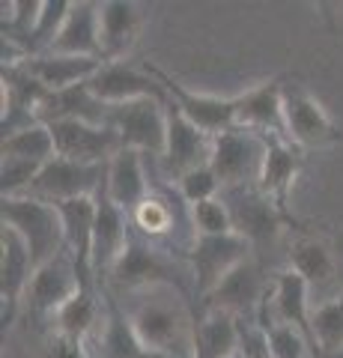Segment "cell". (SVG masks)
<instances>
[{"label": "cell", "mask_w": 343, "mask_h": 358, "mask_svg": "<svg viewBox=\"0 0 343 358\" xmlns=\"http://www.w3.org/2000/svg\"><path fill=\"white\" fill-rule=\"evenodd\" d=\"M105 313L96 331L84 341L90 358H161L138 338L135 326L129 320V310L119 308L114 293L105 289Z\"/></svg>", "instance_id": "13"}, {"label": "cell", "mask_w": 343, "mask_h": 358, "mask_svg": "<svg viewBox=\"0 0 343 358\" xmlns=\"http://www.w3.org/2000/svg\"><path fill=\"white\" fill-rule=\"evenodd\" d=\"M236 102V126L265 134V138H286L284 126V84L278 78L245 90Z\"/></svg>", "instance_id": "20"}, {"label": "cell", "mask_w": 343, "mask_h": 358, "mask_svg": "<svg viewBox=\"0 0 343 358\" xmlns=\"http://www.w3.org/2000/svg\"><path fill=\"white\" fill-rule=\"evenodd\" d=\"M108 114L110 105L96 99L87 81L69 90H60V93H48L45 102L39 105V122H45V126L60 120H81V122H93V126H108Z\"/></svg>", "instance_id": "27"}, {"label": "cell", "mask_w": 343, "mask_h": 358, "mask_svg": "<svg viewBox=\"0 0 343 358\" xmlns=\"http://www.w3.org/2000/svg\"><path fill=\"white\" fill-rule=\"evenodd\" d=\"M156 81L161 84L164 96H168V105L173 110H180V114L194 122L200 131H206L209 138H218V134H224L230 129H236V102L233 99H221V96H206V93H191V90H185L180 81H173L168 72L156 69V66H143Z\"/></svg>", "instance_id": "7"}, {"label": "cell", "mask_w": 343, "mask_h": 358, "mask_svg": "<svg viewBox=\"0 0 343 358\" xmlns=\"http://www.w3.org/2000/svg\"><path fill=\"white\" fill-rule=\"evenodd\" d=\"M108 126L119 134L123 147L161 159L168 147V102L138 99L126 105H110Z\"/></svg>", "instance_id": "4"}, {"label": "cell", "mask_w": 343, "mask_h": 358, "mask_svg": "<svg viewBox=\"0 0 343 358\" xmlns=\"http://www.w3.org/2000/svg\"><path fill=\"white\" fill-rule=\"evenodd\" d=\"M63 218V236H66V254L78 268V278L87 289H96L93 275V230H96V197H78L54 203Z\"/></svg>", "instance_id": "16"}, {"label": "cell", "mask_w": 343, "mask_h": 358, "mask_svg": "<svg viewBox=\"0 0 343 358\" xmlns=\"http://www.w3.org/2000/svg\"><path fill=\"white\" fill-rule=\"evenodd\" d=\"M0 218L3 227H9L15 236L27 245L33 263L45 266L54 257L66 251V236H63V218L60 209L39 197H3L0 200Z\"/></svg>", "instance_id": "2"}, {"label": "cell", "mask_w": 343, "mask_h": 358, "mask_svg": "<svg viewBox=\"0 0 343 358\" xmlns=\"http://www.w3.org/2000/svg\"><path fill=\"white\" fill-rule=\"evenodd\" d=\"M212 141L206 131H200L194 122H188L180 110L168 105V147L161 155V171L170 179H180L194 167H203L212 162Z\"/></svg>", "instance_id": "15"}, {"label": "cell", "mask_w": 343, "mask_h": 358, "mask_svg": "<svg viewBox=\"0 0 343 358\" xmlns=\"http://www.w3.org/2000/svg\"><path fill=\"white\" fill-rule=\"evenodd\" d=\"M54 150L60 159L78 162V164H108L123 150V141L110 126H93L81 120H60L51 122Z\"/></svg>", "instance_id": "11"}, {"label": "cell", "mask_w": 343, "mask_h": 358, "mask_svg": "<svg viewBox=\"0 0 343 358\" xmlns=\"http://www.w3.org/2000/svg\"><path fill=\"white\" fill-rule=\"evenodd\" d=\"M191 215V230H194V239L197 236H227L233 233V221H230V209L221 197L215 200H203L188 209Z\"/></svg>", "instance_id": "35"}, {"label": "cell", "mask_w": 343, "mask_h": 358, "mask_svg": "<svg viewBox=\"0 0 343 358\" xmlns=\"http://www.w3.org/2000/svg\"><path fill=\"white\" fill-rule=\"evenodd\" d=\"M131 227H135V233H140L143 239H152V242L161 236H170L176 227V212L170 206V197L149 194L131 212Z\"/></svg>", "instance_id": "32"}, {"label": "cell", "mask_w": 343, "mask_h": 358, "mask_svg": "<svg viewBox=\"0 0 343 358\" xmlns=\"http://www.w3.org/2000/svg\"><path fill=\"white\" fill-rule=\"evenodd\" d=\"M51 54H69V57H93L105 60L102 36H98V3H72V13L66 18L60 36L48 48Z\"/></svg>", "instance_id": "24"}, {"label": "cell", "mask_w": 343, "mask_h": 358, "mask_svg": "<svg viewBox=\"0 0 343 358\" xmlns=\"http://www.w3.org/2000/svg\"><path fill=\"white\" fill-rule=\"evenodd\" d=\"M265 331V341H269V352L272 358H319V352L314 350V343L305 338L298 329L286 326V322H263L260 326Z\"/></svg>", "instance_id": "34"}, {"label": "cell", "mask_w": 343, "mask_h": 358, "mask_svg": "<svg viewBox=\"0 0 343 358\" xmlns=\"http://www.w3.org/2000/svg\"><path fill=\"white\" fill-rule=\"evenodd\" d=\"M87 87L93 90L96 99H102L105 105H126V102H138V99H161L168 102L161 84L152 78L147 69H131L123 60L119 63H102Z\"/></svg>", "instance_id": "19"}, {"label": "cell", "mask_w": 343, "mask_h": 358, "mask_svg": "<svg viewBox=\"0 0 343 358\" xmlns=\"http://www.w3.org/2000/svg\"><path fill=\"white\" fill-rule=\"evenodd\" d=\"M147 155L138 150L123 147L114 159L108 162V176H105V194L131 218L143 200L152 194L149 176H147Z\"/></svg>", "instance_id": "21"}, {"label": "cell", "mask_w": 343, "mask_h": 358, "mask_svg": "<svg viewBox=\"0 0 343 358\" xmlns=\"http://www.w3.org/2000/svg\"><path fill=\"white\" fill-rule=\"evenodd\" d=\"M311 326H314V341H316L319 355L337 358L343 352V296L316 305Z\"/></svg>", "instance_id": "31"}, {"label": "cell", "mask_w": 343, "mask_h": 358, "mask_svg": "<svg viewBox=\"0 0 343 358\" xmlns=\"http://www.w3.org/2000/svg\"><path fill=\"white\" fill-rule=\"evenodd\" d=\"M131 236V218L102 192L96 194V230H93V275L96 287H105L110 268L123 257Z\"/></svg>", "instance_id": "14"}, {"label": "cell", "mask_w": 343, "mask_h": 358, "mask_svg": "<svg viewBox=\"0 0 343 358\" xmlns=\"http://www.w3.org/2000/svg\"><path fill=\"white\" fill-rule=\"evenodd\" d=\"M284 126H286V141L295 143L298 150L331 147V143L340 141L335 120L298 84H284Z\"/></svg>", "instance_id": "10"}, {"label": "cell", "mask_w": 343, "mask_h": 358, "mask_svg": "<svg viewBox=\"0 0 343 358\" xmlns=\"http://www.w3.org/2000/svg\"><path fill=\"white\" fill-rule=\"evenodd\" d=\"M302 167V150L290 143L286 138H269L265 147V162L260 171L257 188L286 215V203H290V188ZM290 218V215H286Z\"/></svg>", "instance_id": "23"}, {"label": "cell", "mask_w": 343, "mask_h": 358, "mask_svg": "<svg viewBox=\"0 0 343 358\" xmlns=\"http://www.w3.org/2000/svg\"><path fill=\"white\" fill-rule=\"evenodd\" d=\"M265 296H269V287L263 281L257 260L251 257V260L239 263L233 272L203 299V308L206 310H224L230 317L239 320V317H245V313H254L257 308H263Z\"/></svg>", "instance_id": "17"}, {"label": "cell", "mask_w": 343, "mask_h": 358, "mask_svg": "<svg viewBox=\"0 0 343 358\" xmlns=\"http://www.w3.org/2000/svg\"><path fill=\"white\" fill-rule=\"evenodd\" d=\"M233 358H245V355H242V352H236V355H233Z\"/></svg>", "instance_id": "38"}, {"label": "cell", "mask_w": 343, "mask_h": 358, "mask_svg": "<svg viewBox=\"0 0 343 358\" xmlns=\"http://www.w3.org/2000/svg\"><path fill=\"white\" fill-rule=\"evenodd\" d=\"M105 284H110L114 296L117 293H143V289H152V287H176L185 293L176 263L170 257H164L152 239H143L140 233H135V227H131V236H129L123 257L110 268Z\"/></svg>", "instance_id": "3"}, {"label": "cell", "mask_w": 343, "mask_h": 358, "mask_svg": "<svg viewBox=\"0 0 343 358\" xmlns=\"http://www.w3.org/2000/svg\"><path fill=\"white\" fill-rule=\"evenodd\" d=\"M221 200L230 209L233 233L251 242V248L275 242L281 233L286 215L265 197L257 185H236V188H221Z\"/></svg>", "instance_id": "6"}, {"label": "cell", "mask_w": 343, "mask_h": 358, "mask_svg": "<svg viewBox=\"0 0 343 358\" xmlns=\"http://www.w3.org/2000/svg\"><path fill=\"white\" fill-rule=\"evenodd\" d=\"M72 13V3L69 0H42V9H39V21H36V30L30 36V48L27 54L36 57V54H45L54 39L60 36V30L66 24V18Z\"/></svg>", "instance_id": "33"}, {"label": "cell", "mask_w": 343, "mask_h": 358, "mask_svg": "<svg viewBox=\"0 0 343 358\" xmlns=\"http://www.w3.org/2000/svg\"><path fill=\"white\" fill-rule=\"evenodd\" d=\"M0 155H3V159L33 162V164H48L54 155H57V150H54V134L45 122H33V126L3 138Z\"/></svg>", "instance_id": "30"}, {"label": "cell", "mask_w": 343, "mask_h": 358, "mask_svg": "<svg viewBox=\"0 0 343 358\" xmlns=\"http://www.w3.org/2000/svg\"><path fill=\"white\" fill-rule=\"evenodd\" d=\"M81 289H87V287L81 284L78 268L69 260V254L63 251L60 257H54L51 263L39 266L36 272H33V281L24 296V308L30 310L33 320H45V317L54 320V313L72 296H78Z\"/></svg>", "instance_id": "12"}, {"label": "cell", "mask_w": 343, "mask_h": 358, "mask_svg": "<svg viewBox=\"0 0 343 358\" xmlns=\"http://www.w3.org/2000/svg\"><path fill=\"white\" fill-rule=\"evenodd\" d=\"M36 272V263L27 251V245L21 242L9 227L0 230V299H3V329L13 326L21 301L27 296V287Z\"/></svg>", "instance_id": "18"}, {"label": "cell", "mask_w": 343, "mask_h": 358, "mask_svg": "<svg viewBox=\"0 0 343 358\" xmlns=\"http://www.w3.org/2000/svg\"><path fill=\"white\" fill-rule=\"evenodd\" d=\"M143 301H138L129 310V320L135 326L138 338L149 346L161 358H176L180 352L191 355L194 343V326L197 317L188 313V296H173V299H159L161 287L143 289Z\"/></svg>", "instance_id": "1"}, {"label": "cell", "mask_w": 343, "mask_h": 358, "mask_svg": "<svg viewBox=\"0 0 343 358\" xmlns=\"http://www.w3.org/2000/svg\"><path fill=\"white\" fill-rule=\"evenodd\" d=\"M42 358H90L87 355V346L78 341L60 338V334H51L45 350H42Z\"/></svg>", "instance_id": "37"}, {"label": "cell", "mask_w": 343, "mask_h": 358, "mask_svg": "<svg viewBox=\"0 0 343 358\" xmlns=\"http://www.w3.org/2000/svg\"><path fill=\"white\" fill-rule=\"evenodd\" d=\"M269 299H272L275 320L298 329L307 341L314 343V350H316L314 326H311V317H314V308H311V284H307L298 272H293V268H284V272L275 278V284L269 289ZM319 358H323V355H319Z\"/></svg>", "instance_id": "22"}, {"label": "cell", "mask_w": 343, "mask_h": 358, "mask_svg": "<svg viewBox=\"0 0 343 358\" xmlns=\"http://www.w3.org/2000/svg\"><path fill=\"white\" fill-rule=\"evenodd\" d=\"M269 138L248 129H230L212 141V171L221 179V188L257 185L265 162Z\"/></svg>", "instance_id": "5"}, {"label": "cell", "mask_w": 343, "mask_h": 358, "mask_svg": "<svg viewBox=\"0 0 343 358\" xmlns=\"http://www.w3.org/2000/svg\"><path fill=\"white\" fill-rule=\"evenodd\" d=\"M251 251H254L251 242L242 239L239 233H227V236H197L191 242V251H188L194 293L206 299L239 263L251 260Z\"/></svg>", "instance_id": "9"}, {"label": "cell", "mask_w": 343, "mask_h": 358, "mask_svg": "<svg viewBox=\"0 0 343 358\" xmlns=\"http://www.w3.org/2000/svg\"><path fill=\"white\" fill-rule=\"evenodd\" d=\"M108 164H78L69 159L54 155L48 164L27 188V197H39L48 203H63V200H78V197H96L105 185Z\"/></svg>", "instance_id": "8"}, {"label": "cell", "mask_w": 343, "mask_h": 358, "mask_svg": "<svg viewBox=\"0 0 343 358\" xmlns=\"http://www.w3.org/2000/svg\"><path fill=\"white\" fill-rule=\"evenodd\" d=\"M105 60H93V57H69V54H36V57L24 60V69L36 78V81L48 90V93H60L75 84H84L102 69Z\"/></svg>", "instance_id": "26"}, {"label": "cell", "mask_w": 343, "mask_h": 358, "mask_svg": "<svg viewBox=\"0 0 343 358\" xmlns=\"http://www.w3.org/2000/svg\"><path fill=\"white\" fill-rule=\"evenodd\" d=\"M102 313H105V301L96 299V289H81L78 296H72L54 313V334L84 343L102 322Z\"/></svg>", "instance_id": "28"}, {"label": "cell", "mask_w": 343, "mask_h": 358, "mask_svg": "<svg viewBox=\"0 0 343 358\" xmlns=\"http://www.w3.org/2000/svg\"><path fill=\"white\" fill-rule=\"evenodd\" d=\"M176 194H180L185 200V206L191 209L197 203H203V200L221 197V179L215 176L212 164L194 167V171H188L185 176L176 179Z\"/></svg>", "instance_id": "36"}, {"label": "cell", "mask_w": 343, "mask_h": 358, "mask_svg": "<svg viewBox=\"0 0 343 358\" xmlns=\"http://www.w3.org/2000/svg\"><path fill=\"white\" fill-rule=\"evenodd\" d=\"M290 268L302 275L311 287H323L335 278V257L319 239L298 236L290 242Z\"/></svg>", "instance_id": "29"}, {"label": "cell", "mask_w": 343, "mask_h": 358, "mask_svg": "<svg viewBox=\"0 0 343 358\" xmlns=\"http://www.w3.org/2000/svg\"><path fill=\"white\" fill-rule=\"evenodd\" d=\"M140 30V13L129 0H105L98 3V36H102L105 63H119L135 45Z\"/></svg>", "instance_id": "25"}, {"label": "cell", "mask_w": 343, "mask_h": 358, "mask_svg": "<svg viewBox=\"0 0 343 358\" xmlns=\"http://www.w3.org/2000/svg\"><path fill=\"white\" fill-rule=\"evenodd\" d=\"M337 358H343V352H340V355H337Z\"/></svg>", "instance_id": "39"}]
</instances>
